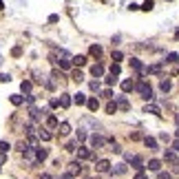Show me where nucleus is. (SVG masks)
I'll list each match as a JSON object with an SVG mask.
<instances>
[{
	"label": "nucleus",
	"instance_id": "obj_28",
	"mask_svg": "<svg viewBox=\"0 0 179 179\" xmlns=\"http://www.w3.org/2000/svg\"><path fill=\"white\" fill-rule=\"evenodd\" d=\"M64 148H67V150H78L80 148V142H78V139H71V142H67Z\"/></svg>",
	"mask_w": 179,
	"mask_h": 179
},
{
	"label": "nucleus",
	"instance_id": "obj_30",
	"mask_svg": "<svg viewBox=\"0 0 179 179\" xmlns=\"http://www.w3.org/2000/svg\"><path fill=\"white\" fill-rule=\"evenodd\" d=\"M9 100H11V104H13V106H20L22 102H24V97H22V95H11Z\"/></svg>",
	"mask_w": 179,
	"mask_h": 179
},
{
	"label": "nucleus",
	"instance_id": "obj_20",
	"mask_svg": "<svg viewBox=\"0 0 179 179\" xmlns=\"http://www.w3.org/2000/svg\"><path fill=\"white\" fill-rule=\"evenodd\" d=\"M73 102H75V104H78V106H82V104H86L89 100H86V95H84V93H78V95L73 97Z\"/></svg>",
	"mask_w": 179,
	"mask_h": 179
},
{
	"label": "nucleus",
	"instance_id": "obj_24",
	"mask_svg": "<svg viewBox=\"0 0 179 179\" xmlns=\"http://www.w3.org/2000/svg\"><path fill=\"white\" fill-rule=\"evenodd\" d=\"M58 130H60V135H69V133H71V126H69V122H62V124L58 126Z\"/></svg>",
	"mask_w": 179,
	"mask_h": 179
},
{
	"label": "nucleus",
	"instance_id": "obj_1",
	"mask_svg": "<svg viewBox=\"0 0 179 179\" xmlns=\"http://www.w3.org/2000/svg\"><path fill=\"white\" fill-rule=\"evenodd\" d=\"M135 91L139 93V95H142L146 102H150V100H153L155 95H153V89H150V84L146 82V80H139L137 84H135Z\"/></svg>",
	"mask_w": 179,
	"mask_h": 179
},
{
	"label": "nucleus",
	"instance_id": "obj_50",
	"mask_svg": "<svg viewBox=\"0 0 179 179\" xmlns=\"http://www.w3.org/2000/svg\"><path fill=\"white\" fill-rule=\"evenodd\" d=\"M7 162V153H0V166H2Z\"/></svg>",
	"mask_w": 179,
	"mask_h": 179
},
{
	"label": "nucleus",
	"instance_id": "obj_39",
	"mask_svg": "<svg viewBox=\"0 0 179 179\" xmlns=\"http://www.w3.org/2000/svg\"><path fill=\"white\" fill-rule=\"evenodd\" d=\"M9 148L11 146H9L7 142H0V153H9Z\"/></svg>",
	"mask_w": 179,
	"mask_h": 179
},
{
	"label": "nucleus",
	"instance_id": "obj_26",
	"mask_svg": "<svg viewBox=\"0 0 179 179\" xmlns=\"http://www.w3.org/2000/svg\"><path fill=\"white\" fill-rule=\"evenodd\" d=\"M159 89H162V93H168L173 89V84H170V80H162V84H159Z\"/></svg>",
	"mask_w": 179,
	"mask_h": 179
},
{
	"label": "nucleus",
	"instance_id": "obj_53",
	"mask_svg": "<svg viewBox=\"0 0 179 179\" xmlns=\"http://www.w3.org/2000/svg\"><path fill=\"white\" fill-rule=\"evenodd\" d=\"M135 179H146V173H137V175H135Z\"/></svg>",
	"mask_w": 179,
	"mask_h": 179
},
{
	"label": "nucleus",
	"instance_id": "obj_12",
	"mask_svg": "<svg viewBox=\"0 0 179 179\" xmlns=\"http://www.w3.org/2000/svg\"><path fill=\"white\" fill-rule=\"evenodd\" d=\"M146 166H148V170H155V173H159V168H162V162H159V159H150V162H148Z\"/></svg>",
	"mask_w": 179,
	"mask_h": 179
},
{
	"label": "nucleus",
	"instance_id": "obj_34",
	"mask_svg": "<svg viewBox=\"0 0 179 179\" xmlns=\"http://www.w3.org/2000/svg\"><path fill=\"white\" fill-rule=\"evenodd\" d=\"M75 139H78V142L82 144L84 139H86V133H84V130H78V135H75Z\"/></svg>",
	"mask_w": 179,
	"mask_h": 179
},
{
	"label": "nucleus",
	"instance_id": "obj_52",
	"mask_svg": "<svg viewBox=\"0 0 179 179\" xmlns=\"http://www.w3.org/2000/svg\"><path fill=\"white\" fill-rule=\"evenodd\" d=\"M40 179H53V177H51L49 173H42V175H40Z\"/></svg>",
	"mask_w": 179,
	"mask_h": 179
},
{
	"label": "nucleus",
	"instance_id": "obj_33",
	"mask_svg": "<svg viewBox=\"0 0 179 179\" xmlns=\"http://www.w3.org/2000/svg\"><path fill=\"white\" fill-rule=\"evenodd\" d=\"M139 9H144V11H150V9H153V0H146V2L139 7Z\"/></svg>",
	"mask_w": 179,
	"mask_h": 179
},
{
	"label": "nucleus",
	"instance_id": "obj_27",
	"mask_svg": "<svg viewBox=\"0 0 179 179\" xmlns=\"http://www.w3.org/2000/svg\"><path fill=\"white\" fill-rule=\"evenodd\" d=\"M117 102H108V104H106V113H108V115H113V113H117Z\"/></svg>",
	"mask_w": 179,
	"mask_h": 179
},
{
	"label": "nucleus",
	"instance_id": "obj_9",
	"mask_svg": "<svg viewBox=\"0 0 179 179\" xmlns=\"http://www.w3.org/2000/svg\"><path fill=\"white\" fill-rule=\"evenodd\" d=\"M91 75H93V78L104 75V67H102V64H93V67H91Z\"/></svg>",
	"mask_w": 179,
	"mask_h": 179
},
{
	"label": "nucleus",
	"instance_id": "obj_48",
	"mask_svg": "<svg viewBox=\"0 0 179 179\" xmlns=\"http://www.w3.org/2000/svg\"><path fill=\"white\" fill-rule=\"evenodd\" d=\"M24 100H27V104H33V102H35V95H27Z\"/></svg>",
	"mask_w": 179,
	"mask_h": 179
},
{
	"label": "nucleus",
	"instance_id": "obj_6",
	"mask_svg": "<svg viewBox=\"0 0 179 179\" xmlns=\"http://www.w3.org/2000/svg\"><path fill=\"white\" fill-rule=\"evenodd\" d=\"M130 164H133V168H135L137 173H144V168H146V164H144L142 157H133V162H130Z\"/></svg>",
	"mask_w": 179,
	"mask_h": 179
},
{
	"label": "nucleus",
	"instance_id": "obj_8",
	"mask_svg": "<svg viewBox=\"0 0 179 179\" xmlns=\"http://www.w3.org/2000/svg\"><path fill=\"white\" fill-rule=\"evenodd\" d=\"M164 159H166V162H175V164H179V162H177V155H175V150H173V148H166V150H164Z\"/></svg>",
	"mask_w": 179,
	"mask_h": 179
},
{
	"label": "nucleus",
	"instance_id": "obj_54",
	"mask_svg": "<svg viewBox=\"0 0 179 179\" xmlns=\"http://www.w3.org/2000/svg\"><path fill=\"white\" fill-rule=\"evenodd\" d=\"M175 135H177V139H179V128H177V133H175Z\"/></svg>",
	"mask_w": 179,
	"mask_h": 179
},
{
	"label": "nucleus",
	"instance_id": "obj_46",
	"mask_svg": "<svg viewBox=\"0 0 179 179\" xmlns=\"http://www.w3.org/2000/svg\"><path fill=\"white\" fill-rule=\"evenodd\" d=\"M49 106H51V108H58V106H60V100H51Z\"/></svg>",
	"mask_w": 179,
	"mask_h": 179
},
{
	"label": "nucleus",
	"instance_id": "obj_15",
	"mask_svg": "<svg viewBox=\"0 0 179 179\" xmlns=\"http://www.w3.org/2000/svg\"><path fill=\"white\" fill-rule=\"evenodd\" d=\"M111 173L113 175H124L126 173V164H115V166L111 168Z\"/></svg>",
	"mask_w": 179,
	"mask_h": 179
},
{
	"label": "nucleus",
	"instance_id": "obj_51",
	"mask_svg": "<svg viewBox=\"0 0 179 179\" xmlns=\"http://www.w3.org/2000/svg\"><path fill=\"white\" fill-rule=\"evenodd\" d=\"M11 53H13V55H16V58H18V55H20V53H22V49H20V46H16V49H13V51H11Z\"/></svg>",
	"mask_w": 179,
	"mask_h": 179
},
{
	"label": "nucleus",
	"instance_id": "obj_13",
	"mask_svg": "<svg viewBox=\"0 0 179 179\" xmlns=\"http://www.w3.org/2000/svg\"><path fill=\"white\" fill-rule=\"evenodd\" d=\"M60 126V122H58V117L55 115H49L46 117V128H58Z\"/></svg>",
	"mask_w": 179,
	"mask_h": 179
},
{
	"label": "nucleus",
	"instance_id": "obj_22",
	"mask_svg": "<svg viewBox=\"0 0 179 179\" xmlns=\"http://www.w3.org/2000/svg\"><path fill=\"white\" fill-rule=\"evenodd\" d=\"M38 137H40L42 142H49V139H51V133H49V128H40V133H38Z\"/></svg>",
	"mask_w": 179,
	"mask_h": 179
},
{
	"label": "nucleus",
	"instance_id": "obj_31",
	"mask_svg": "<svg viewBox=\"0 0 179 179\" xmlns=\"http://www.w3.org/2000/svg\"><path fill=\"white\" fill-rule=\"evenodd\" d=\"M73 64H78V67H84V64H86V58H84V55H75V58H73Z\"/></svg>",
	"mask_w": 179,
	"mask_h": 179
},
{
	"label": "nucleus",
	"instance_id": "obj_16",
	"mask_svg": "<svg viewBox=\"0 0 179 179\" xmlns=\"http://www.w3.org/2000/svg\"><path fill=\"white\" fill-rule=\"evenodd\" d=\"M71 102H73L71 95H67V93H64V95H60V106H62V108H69V106H71Z\"/></svg>",
	"mask_w": 179,
	"mask_h": 179
},
{
	"label": "nucleus",
	"instance_id": "obj_2",
	"mask_svg": "<svg viewBox=\"0 0 179 179\" xmlns=\"http://www.w3.org/2000/svg\"><path fill=\"white\" fill-rule=\"evenodd\" d=\"M89 142H91V148H95V150H97V148H102V146H104V142H106V139L102 137L100 133H93V135L89 137Z\"/></svg>",
	"mask_w": 179,
	"mask_h": 179
},
{
	"label": "nucleus",
	"instance_id": "obj_10",
	"mask_svg": "<svg viewBox=\"0 0 179 179\" xmlns=\"http://www.w3.org/2000/svg\"><path fill=\"white\" fill-rule=\"evenodd\" d=\"M117 106H119L122 111H128V108H130V102H128L124 95H119V97H117Z\"/></svg>",
	"mask_w": 179,
	"mask_h": 179
},
{
	"label": "nucleus",
	"instance_id": "obj_18",
	"mask_svg": "<svg viewBox=\"0 0 179 179\" xmlns=\"http://www.w3.org/2000/svg\"><path fill=\"white\" fill-rule=\"evenodd\" d=\"M69 173H73V175H80V173H82V166H80V162H71V164H69Z\"/></svg>",
	"mask_w": 179,
	"mask_h": 179
},
{
	"label": "nucleus",
	"instance_id": "obj_21",
	"mask_svg": "<svg viewBox=\"0 0 179 179\" xmlns=\"http://www.w3.org/2000/svg\"><path fill=\"white\" fill-rule=\"evenodd\" d=\"M135 89V84H133V80H124L122 82V91L124 93H128V91H133Z\"/></svg>",
	"mask_w": 179,
	"mask_h": 179
},
{
	"label": "nucleus",
	"instance_id": "obj_4",
	"mask_svg": "<svg viewBox=\"0 0 179 179\" xmlns=\"http://www.w3.org/2000/svg\"><path fill=\"white\" fill-rule=\"evenodd\" d=\"M89 157H93L91 148H86V146H80V148H78V162H80V159H89Z\"/></svg>",
	"mask_w": 179,
	"mask_h": 179
},
{
	"label": "nucleus",
	"instance_id": "obj_43",
	"mask_svg": "<svg viewBox=\"0 0 179 179\" xmlns=\"http://www.w3.org/2000/svg\"><path fill=\"white\" fill-rule=\"evenodd\" d=\"M91 91H100V82H97V80L91 82Z\"/></svg>",
	"mask_w": 179,
	"mask_h": 179
},
{
	"label": "nucleus",
	"instance_id": "obj_41",
	"mask_svg": "<svg viewBox=\"0 0 179 179\" xmlns=\"http://www.w3.org/2000/svg\"><path fill=\"white\" fill-rule=\"evenodd\" d=\"M102 97L111 100V97H113V91H111V89H104V91H102Z\"/></svg>",
	"mask_w": 179,
	"mask_h": 179
},
{
	"label": "nucleus",
	"instance_id": "obj_55",
	"mask_svg": "<svg viewBox=\"0 0 179 179\" xmlns=\"http://www.w3.org/2000/svg\"><path fill=\"white\" fill-rule=\"evenodd\" d=\"M0 64H2V55H0Z\"/></svg>",
	"mask_w": 179,
	"mask_h": 179
},
{
	"label": "nucleus",
	"instance_id": "obj_17",
	"mask_svg": "<svg viewBox=\"0 0 179 179\" xmlns=\"http://www.w3.org/2000/svg\"><path fill=\"white\" fill-rule=\"evenodd\" d=\"M86 106H89V111H91V113H95V111L100 108V102H97L95 97H89V102H86Z\"/></svg>",
	"mask_w": 179,
	"mask_h": 179
},
{
	"label": "nucleus",
	"instance_id": "obj_37",
	"mask_svg": "<svg viewBox=\"0 0 179 179\" xmlns=\"http://www.w3.org/2000/svg\"><path fill=\"white\" fill-rule=\"evenodd\" d=\"M44 86L49 89V91H53V89H55V82H53V80H46V78H44Z\"/></svg>",
	"mask_w": 179,
	"mask_h": 179
},
{
	"label": "nucleus",
	"instance_id": "obj_19",
	"mask_svg": "<svg viewBox=\"0 0 179 179\" xmlns=\"http://www.w3.org/2000/svg\"><path fill=\"white\" fill-rule=\"evenodd\" d=\"M144 113H153V115H162V111H159V106H155V104H146V106H144Z\"/></svg>",
	"mask_w": 179,
	"mask_h": 179
},
{
	"label": "nucleus",
	"instance_id": "obj_14",
	"mask_svg": "<svg viewBox=\"0 0 179 179\" xmlns=\"http://www.w3.org/2000/svg\"><path fill=\"white\" fill-rule=\"evenodd\" d=\"M46 155H49V153H46V148H35V159H38V164L44 162Z\"/></svg>",
	"mask_w": 179,
	"mask_h": 179
},
{
	"label": "nucleus",
	"instance_id": "obj_35",
	"mask_svg": "<svg viewBox=\"0 0 179 179\" xmlns=\"http://www.w3.org/2000/svg\"><path fill=\"white\" fill-rule=\"evenodd\" d=\"M177 58H179L177 53H168V55H166V62H170V64H173V62H177Z\"/></svg>",
	"mask_w": 179,
	"mask_h": 179
},
{
	"label": "nucleus",
	"instance_id": "obj_3",
	"mask_svg": "<svg viewBox=\"0 0 179 179\" xmlns=\"http://www.w3.org/2000/svg\"><path fill=\"white\" fill-rule=\"evenodd\" d=\"M42 115H46V111L44 108H31V113H29V117H31V122H40L42 119Z\"/></svg>",
	"mask_w": 179,
	"mask_h": 179
},
{
	"label": "nucleus",
	"instance_id": "obj_7",
	"mask_svg": "<svg viewBox=\"0 0 179 179\" xmlns=\"http://www.w3.org/2000/svg\"><path fill=\"white\" fill-rule=\"evenodd\" d=\"M95 166H97V173H108L111 170V162H108V159H100Z\"/></svg>",
	"mask_w": 179,
	"mask_h": 179
},
{
	"label": "nucleus",
	"instance_id": "obj_49",
	"mask_svg": "<svg viewBox=\"0 0 179 179\" xmlns=\"http://www.w3.org/2000/svg\"><path fill=\"white\" fill-rule=\"evenodd\" d=\"M173 150H175V153H179V139H175V142H173Z\"/></svg>",
	"mask_w": 179,
	"mask_h": 179
},
{
	"label": "nucleus",
	"instance_id": "obj_36",
	"mask_svg": "<svg viewBox=\"0 0 179 179\" xmlns=\"http://www.w3.org/2000/svg\"><path fill=\"white\" fill-rule=\"evenodd\" d=\"M104 82L108 84V86H113V84H115V82H117V75H108V78H106Z\"/></svg>",
	"mask_w": 179,
	"mask_h": 179
},
{
	"label": "nucleus",
	"instance_id": "obj_29",
	"mask_svg": "<svg viewBox=\"0 0 179 179\" xmlns=\"http://www.w3.org/2000/svg\"><path fill=\"white\" fill-rule=\"evenodd\" d=\"M31 86H33V84H31L29 80H24V82L20 84V89H22V93H27V95H29V93H31Z\"/></svg>",
	"mask_w": 179,
	"mask_h": 179
},
{
	"label": "nucleus",
	"instance_id": "obj_40",
	"mask_svg": "<svg viewBox=\"0 0 179 179\" xmlns=\"http://www.w3.org/2000/svg\"><path fill=\"white\" fill-rule=\"evenodd\" d=\"M111 75H119V64H111Z\"/></svg>",
	"mask_w": 179,
	"mask_h": 179
},
{
	"label": "nucleus",
	"instance_id": "obj_25",
	"mask_svg": "<svg viewBox=\"0 0 179 179\" xmlns=\"http://www.w3.org/2000/svg\"><path fill=\"white\" fill-rule=\"evenodd\" d=\"M146 73H153V75H159V73H162V64H153V67H146Z\"/></svg>",
	"mask_w": 179,
	"mask_h": 179
},
{
	"label": "nucleus",
	"instance_id": "obj_38",
	"mask_svg": "<svg viewBox=\"0 0 179 179\" xmlns=\"http://www.w3.org/2000/svg\"><path fill=\"white\" fill-rule=\"evenodd\" d=\"M122 58H124V55H122V51H113V60H115V64H117Z\"/></svg>",
	"mask_w": 179,
	"mask_h": 179
},
{
	"label": "nucleus",
	"instance_id": "obj_32",
	"mask_svg": "<svg viewBox=\"0 0 179 179\" xmlns=\"http://www.w3.org/2000/svg\"><path fill=\"white\" fill-rule=\"evenodd\" d=\"M71 80H73V82H82V80H84V75H82V71H73V75H71Z\"/></svg>",
	"mask_w": 179,
	"mask_h": 179
},
{
	"label": "nucleus",
	"instance_id": "obj_47",
	"mask_svg": "<svg viewBox=\"0 0 179 179\" xmlns=\"http://www.w3.org/2000/svg\"><path fill=\"white\" fill-rule=\"evenodd\" d=\"M159 139H162V142H166V144H168V142H170V137H168L166 133H162V135H159Z\"/></svg>",
	"mask_w": 179,
	"mask_h": 179
},
{
	"label": "nucleus",
	"instance_id": "obj_44",
	"mask_svg": "<svg viewBox=\"0 0 179 179\" xmlns=\"http://www.w3.org/2000/svg\"><path fill=\"white\" fill-rule=\"evenodd\" d=\"M9 80H11V75H9V73H2V75H0V82H9Z\"/></svg>",
	"mask_w": 179,
	"mask_h": 179
},
{
	"label": "nucleus",
	"instance_id": "obj_5",
	"mask_svg": "<svg viewBox=\"0 0 179 179\" xmlns=\"http://www.w3.org/2000/svg\"><path fill=\"white\" fill-rule=\"evenodd\" d=\"M130 69H135L139 73H146V67L142 64V60H137V58H130Z\"/></svg>",
	"mask_w": 179,
	"mask_h": 179
},
{
	"label": "nucleus",
	"instance_id": "obj_45",
	"mask_svg": "<svg viewBox=\"0 0 179 179\" xmlns=\"http://www.w3.org/2000/svg\"><path fill=\"white\" fill-rule=\"evenodd\" d=\"M60 179H75V175H73V173H69V170H67V173H64V175H62V177H60Z\"/></svg>",
	"mask_w": 179,
	"mask_h": 179
},
{
	"label": "nucleus",
	"instance_id": "obj_11",
	"mask_svg": "<svg viewBox=\"0 0 179 179\" xmlns=\"http://www.w3.org/2000/svg\"><path fill=\"white\" fill-rule=\"evenodd\" d=\"M144 144H146V148H150V150H157V148H159L155 137H144Z\"/></svg>",
	"mask_w": 179,
	"mask_h": 179
},
{
	"label": "nucleus",
	"instance_id": "obj_23",
	"mask_svg": "<svg viewBox=\"0 0 179 179\" xmlns=\"http://www.w3.org/2000/svg\"><path fill=\"white\" fill-rule=\"evenodd\" d=\"M89 53L93 55V58H100V55H102V46H97V44H91V49H89Z\"/></svg>",
	"mask_w": 179,
	"mask_h": 179
},
{
	"label": "nucleus",
	"instance_id": "obj_42",
	"mask_svg": "<svg viewBox=\"0 0 179 179\" xmlns=\"http://www.w3.org/2000/svg\"><path fill=\"white\" fill-rule=\"evenodd\" d=\"M157 179H173V177H170V173H164V170H159Z\"/></svg>",
	"mask_w": 179,
	"mask_h": 179
}]
</instances>
